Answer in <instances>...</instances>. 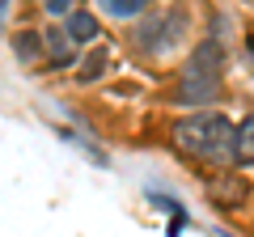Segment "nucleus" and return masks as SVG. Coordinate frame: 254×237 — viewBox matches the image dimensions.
<instances>
[{"mask_svg":"<svg viewBox=\"0 0 254 237\" xmlns=\"http://www.w3.org/2000/svg\"><path fill=\"white\" fill-rule=\"evenodd\" d=\"M170 140L178 153L203 165H229L237 161V127L220 110H203V115H187L170 127Z\"/></svg>","mask_w":254,"mask_h":237,"instance_id":"1","label":"nucleus"},{"mask_svg":"<svg viewBox=\"0 0 254 237\" xmlns=\"http://www.w3.org/2000/svg\"><path fill=\"white\" fill-rule=\"evenodd\" d=\"M220 85H225V38L208 34L195 43V51L182 64L174 85V106H208L220 98Z\"/></svg>","mask_w":254,"mask_h":237,"instance_id":"2","label":"nucleus"},{"mask_svg":"<svg viewBox=\"0 0 254 237\" xmlns=\"http://www.w3.org/2000/svg\"><path fill=\"white\" fill-rule=\"evenodd\" d=\"M250 195H254L250 178H246V174H233V170L212 174V182H208V203L216 212H242L246 203H250Z\"/></svg>","mask_w":254,"mask_h":237,"instance_id":"3","label":"nucleus"},{"mask_svg":"<svg viewBox=\"0 0 254 237\" xmlns=\"http://www.w3.org/2000/svg\"><path fill=\"white\" fill-rule=\"evenodd\" d=\"M43 47H47V59H51V68H72L76 64V43H72V34L64 26H47L43 30Z\"/></svg>","mask_w":254,"mask_h":237,"instance_id":"4","label":"nucleus"},{"mask_svg":"<svg viewBox=\"0 0 254 237\" xmlns=\"http://www.w3.org/2000/svg\"><path fill=\"white\" fill-rule=\"evenodd\" d=\"M187 30H190V13H187V4H174V9H165V13H161V38H157V55L174 51V47L187 38Z\"/></svg>","mask_w":254,"mask_h":237,"instance_id":"5","label":"nucleus"},{"mask_svg":"<svg viewBox=\"0 0 254 237\" xmlns=\"http://www.w3.org/2000/svg\"><path fill=\"white\" fill-rule=\"evenodd\" d=\"M110 59H115V51H110V43H98V47H89V55H85L81 64H76V85H98L102 76H106V68H110Z\"/></svg>","mask_w":254,"mask_h":237,"instance_id":"6","label":"nucleus"},{"mask_svg":"<svg viewBox=\"0 0 254 237\" xmlns=\"http://www.w3.org/2000/svg\"><path fill=\"white\" fill-rule=\"evenodd\" d=\"M64 30L72 34V43H76V47H98V43H102V21L93 17L89 9H76L72 17L64 21Z\"/></svg>","mask_w":254,"mask_h":237,"instance_id":"7","label":"nucleus"},{"mask_svg":"<svg viewBox=\"0 0 254 237\" xmlns=\"http://www.w3.org/2000/svg\"><path fill=\"white\" fill-rule=\"evenodd\" d=\"M98 9L115 21H136L153 13V0H98Z\"/></svg>","mask_w":254,"mask_h":237,"instance_id":"8","label":"nucleus"},{"mask_svg":"<svg viewBox=\"0 0 254 237\" xmlns=\"http://www.w3.org/2000/svg\"><path fill=\"white\" fill-rule=\"evenodd\" d=\"M13 55H17L21 64H34L38 55H47L43 34H34V30H17V34H13Z\"/></svg>","mask_w":254,"mask_h":237,"instance_id":"9","label":"nucleus"},{"mask_svg":"<svg viewBox=\"0 0 254 237\" xmlns=\"http://www.w3.org/2000/svg\"><path fill=\"white\" fill-rule=\"evenodd\" d=\"M237 165H254V115L237 123Z\"/></svg>","mask_w":254,"mask_h":237,"instance_id":"10","label":"nucleus"},{"mask_svg":"<svg viewBox=\"0 0 254 237\" xmlns=\"http://www.w3.org/2000/svg\"><path fill=\"white\" fill-rule=\"evenodd\" d=\"M34 4H38V9H43L47 13V17H64V21H68V17H72V4H76V0H34Z\"/></svg>","mask_w":254,"mask_h":237,"instance_id":"11","label":"nucleus"},{"mask_svg":"<svg viewBox=\"0 0 254 237\" xmlns=\"http://www.w3.org/2000/svg\"><path fill=\"white\" fill-rule=\"evenodd\" d=\"M250 55H254V38H250Z\"/></svg>","mask_w":254,"mask_h":237,"instance_id":"12","label":"nucleus"}]
</instances>
